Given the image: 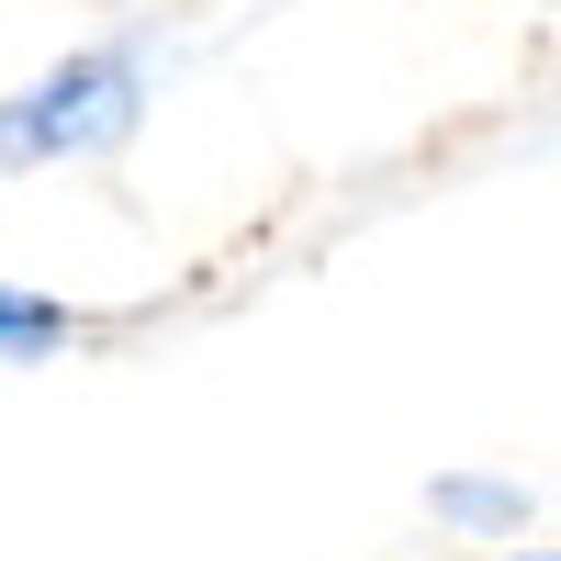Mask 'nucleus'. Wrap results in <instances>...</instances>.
Wrapping results in <instances>:
<instances>
[{
    "label": "nucleus",
    "mask_w": 561,
    "mask_h": 561,
    "mask_svg": "<svg viewBox=\"0 0 561 561\" xmlns=\"http://www.w3.org/2000/svg\"><path fill=\"white\" fill-rule=\"evenodd\" d=\"M135 135V57H68L57 79H34L23 102H0V158H90Z\"/></svg>",
    "instance_id": "1"
},
{
    "label": "nucleus",
    "mask_w": 561,
    "mask_h": 561,
    "mask_svg": "<svg viewBox=\"0 0 561 561\" xmlns=\"http://www.w3.org/2000/svg\"><path fill=\"white\" fill-rule=\"evenodd\" d=\"M68 337V304H34V293H0V359H45Z\"/></svg>",
    "instance_id": "2"
},
{
    "label": "nucleus",
    "mask_w": 561,
    "mask_h": 561,
    "mask_svg": "<svg viewBox=\"0 0 561 561\" xmlns=\"http://www.w3.org/2000/svg\"><path fill=\"white\" fill-rule=\"evenodd\" d=\"M517 561H550V550H517Z\"/></svg>",
    "instance_id": "3"
}]
</instances>
